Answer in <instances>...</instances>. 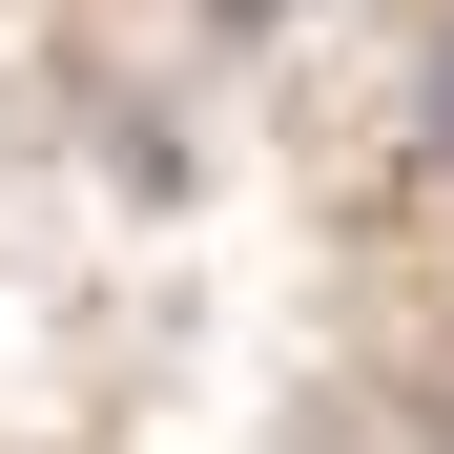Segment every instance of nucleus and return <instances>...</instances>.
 I'll return each mask as SVG.
<instances>
[{
  "mask_svg": "<svg viewBox=\"0 0 454 454\" xmlns=\"http://www.w3.org/2000/svg\"><path fill=\"white\" fill-rule=\"evenodd\" d=\"M434 145H454V42H434Z\"/></svg>",
  "mask_w": 454,
  "mask_h": 454,
  "instance_id": "obj_1",
  "label": "nucleus"
},
{
  "mask_svg": "<svg viewBox=\"0 0 454 454\" xmlns=\"http://www.w3.org/2000/svg\"><path fill=\"white\" fill-rule=\"evenodd\" d=\"M227 21H269V0H227Z\"/></svg>",
  "mask_w": 454,
  "mask_h": 454,
  "instance_id": "obj_2",
  "label": "nucleus"
}]
</instances>
